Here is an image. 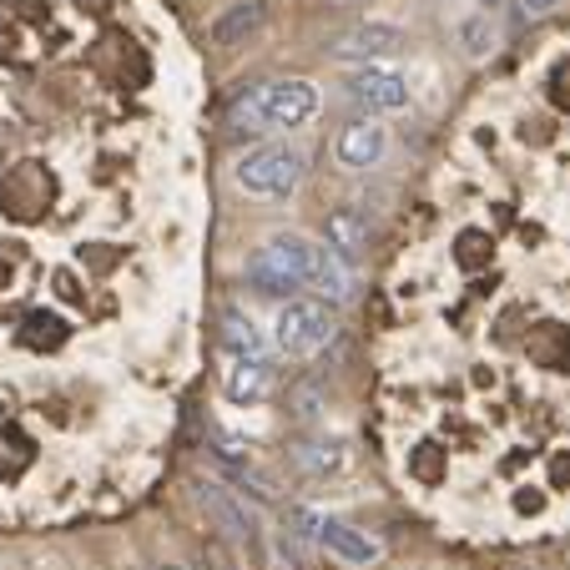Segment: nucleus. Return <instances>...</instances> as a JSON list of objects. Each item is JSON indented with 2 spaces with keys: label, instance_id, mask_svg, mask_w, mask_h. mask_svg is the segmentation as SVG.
<instances>
[{
  "label": "nucleus",
  "instance_id": "1",
  "mask_svg": "<svg viewBox=\"0 0 570 570\" xmlns=\"http://www.w3.org/2000/svg\"><path fill=\"white\" fill-rule=\"evenodd\" d=\"M131 0H0V520L131 495L173 430L193 157Z\"/></svg>",
  "mask_w": 570,
  "mask_h": 570
},
{
  "label": "nucleus",
  "instance_id": "2",
  "mask_svg": "<svg viewBox=\"0 0 570 570\" xmlns=\"http://www.w3.org/2000/svg\"><path fill=\"white\" fill-rule=\"evenodd\" d=\"M323 253L313 237L303 233H278L268 237L258 253L248 258V268H243V278H248V288L268 293V298H298L303 288H313L318 283V268H323Z\"/></svg>",
  "mask_w": 570,
  "mask_h": 570
},
{
  "label": "nucleus",
  "instance_id": "3",
  "mask_svg": "<svg viewBox=\"0 0 570 570\" xmlns=\"http://www.w3.org/2000/svg\"><path fill=\"white\" fill-rule=\"evenodd\" d=\"M318 111V87L313 81H263V87L243 91L233 101V127L237 131H283L303 127Z\"/></svg>",
  "mask_w": 570,
  "mask_h": 570
},
{
  "label": "nucleus",
  "instance_id": "4",
  "mask_svg": "<svg viewBox=\"0 0 570 570\" xmlns=\"http://www.w3.org/2000/svg\"><path fill=\"white\" fill-rule=\"evenodd\" d=\"M303 173H308V157H303L298 147H288V141H268V147H253L248 157L233 167L237 187L248 197H293L303 187Z\"/></svg>",
  "mask_w": 570,
  "mask_h": 570
},
{
  "label": "nucleus",
  "instance_id": "5",
  "mask_svg": "<svg viewBox=\"0 0 570 570\" xmlns=\"http://www.w3.org/2000/svg\"><path fill=\"white\" fill-rule=\"evenodd\" d=\"M338 338V313L334 303L323 298H288L278 308V323H273V344L283 348L288 358H313Z\"/></svg>",
  "mask_w": 570,
  "mask_h": 570
},
{
  "label": "nucleus",
  "instance_id": "6",
  "mask_svg": "<svg viewBox=\"0 0 570 570\" xmlns=\"http://www.w3.org/2000/svg\"><path fill=\"white\" fill-rule=\"evenodd\" d=\"M288 520L298 525V535H308V540H318L328 556H338L344 566H374L379 556H384V546H379L368 530H358V525H348V520H334V515H318V510H303V505H293L288 510Z\"/></svg>",
  "mask_w": 570,
  "mask_h": 570
},
{
  "label": "nucleus",
  "instance_id": "7",
  "mask_svg": "<svg viewBox=\"0 0 570 570\" xmlns=\"http://www.w3.org/2000/svg\"><path fill=\"white\" fill-rule=\"evenodd\" d=\"M344 97L354 101L364 117H384V111H404L410 107V81L394 71H379V66H364L344 81Z\"/></svg>",
  "mask_w": 570,
  "mask_h": 570
},
{
  "label": "nucleus",
  "instance_id": "8",
  "mask_svg": "<svg viewBox=\"0 0 570 570\" xmlns=\"http://www.w3.org/2000/svg\"><path fill=\"white\" fill-rule=\"evenodd\" d=\"M197 505L207 510V520H213L217 530H223L227 540H243V546H253L258 540V515L248 510V500L243 495H233L227 484H217V480H203L197 484Z\"/></svg>",
  "mask_w": 570,
  "mask_h": 570
},
{
  "label": "nucleus",
  "instance_id": "9",
  "mask_svg": "<svg viewBox=\"0 0 570 570\" xmlns=\"http://www.w3.org/2000/svg\"><path fill=\"white\" fill-rule=\"evenodd\" d=\"M384 151H389V131L379 127V117H354L334 137V157H338V167H348V173H368V167H379Z\"/></svg>",
  "mask_w": 570,
  "mask_h": 570
},
{
  "label": "nucleus",
  "instance_id": "10",
  "mask_svg": "<svg viewBox=\"0 0 570 570\" xmlns=\"http://www.w3.org/2000/svg\"><path fill=\"white\" fill-rule=\"evenodd\" d=\"M273 389H278V368H273V358H227L223 394L233 399L237 410H248V404H263V399H273Z\"/></svg>",
  "mask_w": 570,
  "mask_h": 570
},
{
  "label": "nucleus",
  "instance_id": "11",
  "mask_svg": "<svg viewBox=\"0 0 570 570\" xmlns=\"http://www.w3.org/2000/svg\"><path fill=\"white\" fill-rule=\"evenodd\" d=\"M288 464L298 480H328L348 464L344 440H328V434H308V440H293L288 444Z\"/></svg>",
  "mask_w": 570,
  "mask_h": 570
},
{
  "label": "nucleus",
  "instance_id": "12",
  "mask_svg": "<svg viewBox=\"0 0 570 570\" xmlns=\"http://www.w3.org/2000/svg\"><path fill=\"white\" fill-rule=\"evenodd\" d=\"M323 248L344 263H358L368 253V217L358 207H328V217H323Z\"/></svg>",
  "mask_w": 570,
  "mask_h": 570
},
{
  "label": "nucleus",
  "instance_id": "13",
  "mask_svg": "<svg viewBox=\"0 0 570 570\" xmlns=\"http://www.w3.org/2000/svg\"><path fill=\"white\" fill-rule=\"evenodd\" d=\"M410 46V36L399 31V26H389V21H364V26H354V31H344L328 51L334 56H394V51H404Z\"/></svg>",
  "mask_w": 570,
  "mask_h": 570
},
{
  "label": "nucleus",
  "instance_id": "14",
  "mask_svg": "<svg viewBox=\"0 0 570 570\" xmlns=\"http://www.w3.org/2000/svg\"><path fill=\"white\" fill-rule=\"evenodd\" d=\"M263 21H268V0H237V6H227V11L207 26V41H213L217 51H233V46L248 41Z\"/></svg>",
  "mask_w": 570,
  "mask_h": 570
},
{
  "label": "nucleus",
  "instance_id": "15",
  "mask_svg": "<svg viewBox=\"0 0 570 570\" xmlns=\"http://www.w3.org/2000/svg\"><path fill=\"white\" fill-rule=\"evenodd\" d=\"M217 344H223L227 358H273L263 328L243 308H223V318H217Z\"/></svg>",
  "mask_w": 570,
  "mask_h": 570
},
{
  "label": "nucleus",
  "instance_id": "16",
  "mask_svg": "<svg viewBox=\"0 0 570 570\" xmlns=\"http://www.w3.org/2000/svg\"><path fill=\"white\" fill-rule=\"evenodd\" d=\"M313 288L323 293V303H354L358 278H354V268H348L344 258L323 253V268H318V283H313Z\"/></svg>",
  "mask_w": 570,
  "mask_h": 570
},
{
  "label": "nucleus",
  "instance_id": "17",
  "mask_svg": "<svg viewBox=\"0 0 570 570\" xmlns=\"http://www.w3.org/2000/svg\"><path fill=\"white\" fill-rule=\"evenodd\" d=\"M288 414L298 424H318L323 414H328V384H318V379H303V384L288 389Z\"/></svg>",
  "mask_w": 570,
  "mask_h": 570
},
{
  "label": "nucleus",
  "instance_id": "18",
  "mask_svg": "<svg viewBox=\"0 0 570 570\" xmlns=\"http://www.w3.org/2000/svg\"><path fill=\"white\" fill-rule=\"evenodd\" d=\"M566 0H515V11H520V21H546L550 11H560Z\"/></svg>",
  "mask_w": 570,
  "mask_h": 570
},
{
  "label": "nucleus",
  "instance_id": "19",
  "mask_svg": "<svg viewBox=\"0 0 570 570\" xmlns=\"http://www.w3.org/2000/svg\"><path fill=\"white\" fill-rule=\"evenodd\" d=\"M460 36H464V46H470V56H484V51H490V36H484V21H470Z\"/></svg>",
  "mask_w": 570,
  "mask_h": 570
},
{
  "label": "nucleus",
  "instance_id": "20",
  "mask_svg": "<svg viewBox=\"0 0 570 570\" xmlns=\"http://www.w3.org/2000/svg\"><path fill=\"white\" fill-rule=\"evenodd\" d=\"M323 6H368V0H323Z\"/></svg>",
  "mask_w": 570,
  "mask_h": 570
},
{
  "label": "nucleus",
  "instance_id": "21",
  "mask_svg": "<svg viewBox=\"0 0 570 570\" xmlns=\"http://www.w3.org/2000/svg\"><path fill=\"white\" fill-rule=\"evenodd\" d=\"M480 6H484V16H490V11H495V6H500V0H480Z\"/></svg>",
  "mask_w": 570,
  "mask_h": 570
},
{
  "label": "nucleus",
  "instance_id": "22",
  "mask_svg": "<svg viewBox=\"0 0 570 570\" xmlns=\"http://www.w3.org/2000/svg\"><path fill=\"white\" fill-rule=\"evenodd\" d=\"M157 570H183V566H157Z\"/></svg>",
  "mask_w": 570,
  "mask_h": 570
}]
</instances>
